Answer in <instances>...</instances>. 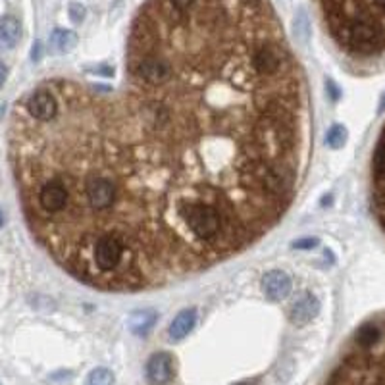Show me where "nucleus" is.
I'll return each mask as SVG.
<instances>
[{"instance_id": "6", "label": "nucleus", "mask_w": 385, "mask_h": 385, "mask_svg": "<svg viewBox=\"0 0 385 385\" xmlns=\"http://www.w3.org/2000/svg\"><path fill=\"white\" fill-rule=\"evenodd\" d=\"M291 289H293V281L281 270H272L262 278V291L270 301H281L289 297Z\"/></svg>"}, {"instance_id": "4", "label": "nucleus", "mask_w": 385, "mask_h": 385, "mask_svg": "<svg viewBox=\"0 0 385 385\" xmlns=\"http://www.w3.org/2000/svg\"><path fill=\"white\" fill-rule=\"evenodd\" d=\"M318 312H320L318 297H314L312 293H305L289 308V322L297 328H303L308 322H312L318 316Z\"/></svg>"}, {"instance_id": "8", "label": "nucleus", "mask_w": 385, "mask_h": 385, "mask_svg": "<svg viewBox=\"0 0 385 385\" xmlns=\"http://www.w3.org/2000/svg\"><path fill=\"white\" fill-rule=\"evenodd\" d=\"M195 324H197V310L195 308H187V310L179 312L174 318L172 326H169V337L174 341H181V339H185L191 333Z\"/></svg>"}, {"instance_id": "3", "label": "nucleus", "mask_w": 385, "mask_h": 385, "mask_svg": "<svg viewBox=\"0 0 385 385\" xmlns=\"http://www.w3.org/2000/svg\"><path fill=\"white\" fill-rule=\"evenodd\" d=\"M372 206L377 222L385 229V126L372 156Z\"/></svg>"}, {"instance_id": "7", "label": "nucleus", "mask_w": 385, "mask_h": 385, "mask_svg": "<svg viewBox=\"0 0 385 385\" xmlns=\"http://www.w3.org/2000/svg\"><path fill=\"white\" fill-rule=\"evenodd\" d=\"M22 37V24L14 16H4L0 20V50H12Z\"/></svg>"}, {"instance_id": "10", "label": "nucleus", "mask_w": 385, "mask_h": 385, "mask_svg": "<svg viewBox=\"0 0 385 385\" xmlns=\"http://www.w3.org/2000/svg\"><path fill=\"white\" fill-rule=\"evenodd\" d=\"M77 45V35L70 29H54L50 35V48L54 52H70Z\"/></svg>"}, {"instance_id": "15", "label": "nucleus", "mask_w": 385, "mask_h": 385, "mask_svg": "<svg viewBox=\"0 0 385 385\" xmlns=\"http://www.w3.org/2000/svg\"><path fill=\"white\" fill-rule=\"evenodd\" d=\"M8 77V70H6V66L0 62V87L4 85V81Z\"/></svg>"}, {"instance_id": "16", "label": "nucleus", "mask_w": 385, "mask_h": 385, "mask_svg": "<svg viewBox=\"0 0 385 385\" xmlns=\"http://www.w3.org/2000/svg\"><path fill=\"white\" fill-rule=\"evenodd\" d=\"M385 110V93L384 96H382V103H379V112H384Z\"/></svg>"}, {"instance_id": "14", "label": "nucleus", "mask_w": 385, "mask_h": 385, "mask_svg": "<svg viewBox=\"0 0 385 385\" xmlns=\"http://www.w3.org/2000/svg\"><path fill=\"white\" fill-rule=\"evenodd\" d=\"M316 245H318V241L316 239H301L293 243V247H295V249H312V247H316Z\"/></svg>"}, {"instance_id": "5", "label": "nucleus", "mask_w": 385, "mask_h": 385, "mask_svg": "<svg viewBox=\"0 0 385 385\" xmlns=\"http://www.w3.org/2000/svg\"><path fill=\"white\" fill-rule=\"evenodd\" d=\"M174 377V361L168 353H156L146 362V379L151 385H168Z\"/></svg>"}, {"instance_id": "9", "label": "nucleus", "mask_w": 385, "mask_h": 385, "mask_svg": "<svg viewBox=\"0 0 385 385\" xmlns=\"http://www.w3.org/2000/svg\"><path fill=\"white\" fill-rule=\"evenodd\" d=\"M158 320V316L153 310H139V312L131 314L129 318V329L135 333V335H144L154 328V324Z\"/></svg>"}, {"instance_id": "13", "label": "nucleus", "mask_w": 385, "mask_h": 385, "mask_svg": "<svg viewBox=\"0 0 385 385\" xmlns=\"http://www.w3.org/2000/svg\"><path fill=\"white\" fill-rule=\"evenodd\" d=\"M70 16H72L75 24H80V22H83V17H85V8L81 4H72L70 6Z\"/></svg>"}, {"instance_id": "12", "label": "nucleus", "mask_w": 385, "mask_h": 385, "mask_svg": "<svg viewBox=\"0 0 385 385\" xmlns=\"http://www.w3.org/2000/svg\"><path fill=\"white\" fill-rule=\"evenodd\" d=\"M114 376L108 368H96L89 374L87 385H112Z\"/></svg>"}, {"instance_id": "17", "label": "nucleus", "mask_w": 385, "mask_h": 385, "mask_svg": "<svg viewBox=\"0 0 385 385\" xmlns=\"http://www.w3.org/2000/svg\"><path fill=\"white\" fill-rule=\"evenodd\" d=\"M4 224V214H2V210H0V227Z\"/></svg>"}, {"instance_id": "18", "label": "nucleus", "mask_w": 385, "mask_h": 385, "mask_svg": "<svg viewBox=\"0 0 385 385\" xmlns=\"http://www.w3.org/2000/svg\"><path fill=\"white\" fill-rule=\"evenodd\" d=\"M235 385H255L252 382H239V384H235Z\"/></svg>"}, {"instance_id": "2", "label": "nucleus", "mask_w": 385, "mask_h": 385, "mask_svg": "<svg viewBox=\"0 0 385 385\" xmlns=\"http://www.w3.org/2000/svg\"><path fill=\"white\" fill-rule=\"evenodd\" d=\"M324 29L353 62L385 58V0H316Z\"/></svg>"}, {"instance_id": "1", "label": "nucleus", "mask_w": 385, "mask_h": 385, "mask_svg": "<svg viewBox=\"0 0 385 385\" xmlns=\"http://www.w3.org/2000/svg\"><path fill=\"white\" fill-rule=\"evenodd\" d=\"M48 121L14 116L33 235L108 293L166 287L237 257L287 214L310 98L270 0H146L120 85L50 80Z\"/></svg>"}, {"instance_id": "11", "label": "nucleus", "mask_w": 385, "mask_h": 385, "mask_svg": "<svg viewBox=\"0 0 385 385\" xmlns=\"http://www.w3.org/2000/svg\"><path fill=\"white\" fill-rule=\"evenodd\" d=\"M347 129L343 126H333L329 128L328 135H326V143L329 149H341L347 143Z\"/></svg>"}]
</instances>
